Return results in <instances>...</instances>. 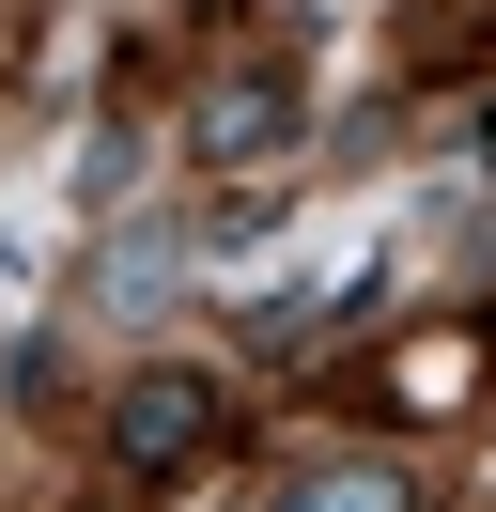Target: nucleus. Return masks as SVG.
<instances>
[{
  "mask_svg": "<svg viewBox=\"0 0 496 512\" xmlns=\"http://www.w3.org/2000/svg\"><path fill=\"white\" fill-rule=\"evenodd\" d=\"M217 419H233V404H217V373L140 357V373L109 388V466H124V481H186V466L217 450Z\"/></svg>",
  "mask_w": 496,
  "mask_h": 512,
  "instance_id": "f257e3e1",
  "label": "nucleus"
},
{
  "mask_svg": "<svg viewBox=\"0 0 496 512\" xmlns=\"http://www.w3.org/2000/svg\"><path fill=\"white\" fill-rule=\"evenodd\" d=\"M202 156H295V94H264V78H233V94H202Z\"/></svg>",
  "mask_w": 496,
  "mask_h": 512,
  "instance_id": "f03ea898",
  "label": "nucleus"
},
{
  "mask_svg": "<svg viewBox=\"0 0 496 512\" xmlns=\"http://www.w3.org/2000/svg\"><path fill=\"white\" fill-rule=\"evenodd\" d=\"M264 512H403V481L388 466H310V481H279Z\"/></svg>",
  "mask_w": 496,
  "mask_h": 512,
  "instance_id": "7ed1b4c3",
  "label": "nucleus"
}]
</instances>
